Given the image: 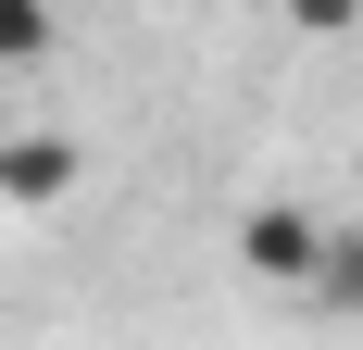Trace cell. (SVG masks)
Wrapping results in <instances>:
<instances>
[{
	"label": "cell",
	"mask_w": 363,
	"mask_h": 350,
	"mask_svg": "<svg viewBox=\"0 0 363 350\" xmlns=\"http://www.w3.org/2000/svg\"><path fill=\"white\" fill-rule=\"evenodd\" d=\"M75 175H88V150H75V138H50V125H38V138H0V201H13V213L75 201Z\"/></svg>",
	"instance_id": "7a4b0ae2"
},
{
	"label": "cell",
	"mask_w": 363,
	"mask_h": 350,
	"mask_svg": "<svg viewBox=\"0 0 363 350\" xmlns=\"http://www.w3.org/2000/svg\"><path fill=\"white\" fill-rule=\"evenodd\" d=\"M301 300H326L338 325H363V225H326V263H313Z\"/></svg>",
	"instance_id": "3957f363"
},
{
	"label": "cell",
	"mask_w": 363,
	"mask_h": 350,
	"mask_svg": "<svg viewBox=\"0 0 363 350\" xmlns=\"http://www.w3.org/2000/svg\"><path fill=\"white\" fill-rule=\"evenodd\" d=\"M313 263H326V213H301V201H251L238 213V276L313 288Z\"/></svg>",
	"instance_id": "6da1fadb"
},
{
	"label": "cell",
	"mask_w": 363,
	"mask_h": 350,
	"mask_svg": "<svg viewBox=\"0 0 363 350\" xmlns=\"http://www.w3.org/2000/svg\"><path fill=\"white\" fill-rule=\"evenodd\" d=\"M50 0H0V75H26V63H50Z\"/></svg>",
	"instance_id": "277c9868"
},
{
	"label": "cell",
	"mask_w": 363,
	"mask_h": 350,
	"mask_svg": "<svg viewBox=\"0 0 363 350\" xmlns=\"http://www.w3.org/2000/svg\"><path fill=\"white\" fill-rule=\"evenodd\" d=\"M289 26L301 38H338V26H363V0H289Z\"/></svg>",
	"instance_id": "5b68a950"
}]
</instances>
